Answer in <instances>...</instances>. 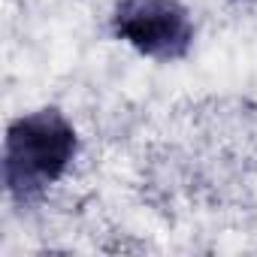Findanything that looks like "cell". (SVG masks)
<instances>
[{"mask_svg": "<svg viewBox=\"0 0 257 257\" xmlns=\"http://www.w3.org/2000/svg\"><path fill=\"white\" fill-rule=\"evenodd\" d=\"M82 137L58 106H40L10 121L4 137V191L16 206L40 203L76 164Z\"/></svg>", "mask_w": 257, "mask_h": 257, "instance_id": "obj_1", "label": "cell"}, {"mask_svg": "<svg viewBox=\"0 0 257 257\" xmlns=\"http://www.w3.org/2000/svg\"><path fill=\"white\" fill-rule=\"evenodd\" d=\"M109 31L137 55L173 64L188 58L197 40V25L182 0H115Z\"/></svg>", "mask_w": 257, "mask_h": 257, "instance_id": "obj_2", "label": "cell"}, {"mask_svg": "<svg viewBox=\"0 0 257 257\" xmlns=\"http://www.w3.org/2000/svg\"><path fill=\"white\" fill-rule=\"evenodd\" d=\"M236 4H248V0H236Z\"/></svg>", "mask_w": 257, "mask_h": 257, "instance_id": "obj_3", "label": "cell"}]
</instances>
